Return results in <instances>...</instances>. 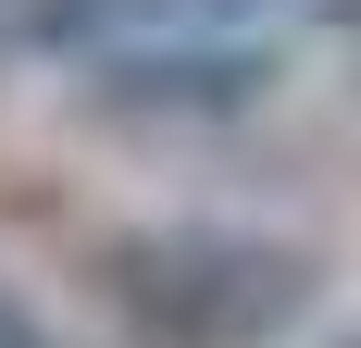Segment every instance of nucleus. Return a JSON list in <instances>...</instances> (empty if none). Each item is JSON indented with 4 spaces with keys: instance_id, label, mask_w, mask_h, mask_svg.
I'll list each match as a JSON object with an SVG mask.
<instances>
[{
    "instance_id": "7ed1b4c3",
    "label": "nucleus",
    "mask_w": 361,
    "mask_h": 348,
    "mask_svg": "<svg viewBox=\"0 0 361 348\" xmlns=\"http://www.w3.org/2000/svg\"><path fill=\"white\" fill-rule=\"evenodd\" d=\"M75 87L100 112H137V125H162V112H250L262 87H274V50H262V37H175V50L75 63Z\"/></svg>"
},
{
    "instance_id": "f03ea898",
    "label": "nucleus",
    "mask_w": 361,
    "mask_h": 348,
    "mask_svg": "<svg viewBox=\"0 0 361 348\" xmlns=\"http://www.w3.org/2000/svg\"><path fill=\"white\" fill-rule=\"evenodd\" d=\"M299 0H0V50L25 63H112V50H175V37H262Z\"/></svg>"
},
{
    "instance_id": "20e7f679",
    "label": "nucleus",
    "mask_w": 361,
    "mask_h": 348,
    "mask_svg": "<svg viewBox=\"0 0 361 348\" xmlns=\"http://www.w3.org/2000/svg\"><path fill=\"white\" fill-rule=\"evenodd\" d=\"M0 348H50V323H37V299L13 274H0Z\"/></svg>"
},
{
    "instance_id": "f257e3e1",
    "label": "nucleus",
    "mask_w": 361,
    "mask_h": 348,
    "mask_svg": "<svg viewBox=\"0 0 361 348\" xmlns=\"http://www.w3.org/2000/svg\"><path fill=\"white\" fill-rule=\"evenodd\" d=\"M87 299L125 348H287L324 299L312 249L250 224H112L87 249Z\"/></svg>"
},
{
    "instance_id": "39448f33",
    "label": "nucleus",
    "mask_w": 361,
    "mask_h": 348,
    "mask_svg": "<svg viewBox=\"0 0 361 348\" xmlns=\"http://www.w3.org/2000/svg\"><path fill=\"white\" fill-rule=\"evenodd\" d=\"M324 348H361V323H349V336H324Z\"/></svg>"
}]
</instances>
